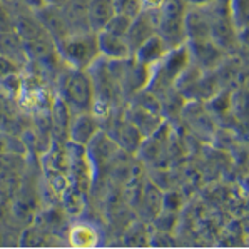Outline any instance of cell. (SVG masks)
Instances as JSON below:
<instances>
[{
	"label": "cell",
	"mask_w": 249,
	"mask_h": 249,
	"mask_svg": "<svg viewBox=\"0 0 249 249\" xmlns=\"http://www.w3.org/2000/svg\"><path fill=\"white\" fill-rule=\"evenodd\" d=\"M97 134H99L97 119H95L94 114L89 112H79V116L74 119V122L71 124V129H69L71 141L74 144L82 145V147L89 145Z\"/></svg>",
	"instance_id": "obj_7"
},
{
	"label": "cell",
	"mask_w": 249,
	"mask_h": 249,
	"mask_svg": "<svg viewBox=\"0 0 249 249\" xmlns=\"http://www.w3.org/2000/svg\"><path fill=\"white\" fill-rule=\"evenodd\" d=\"M154 34H158L154 12L142 10V12L132 20L131 29H129V34H127V40L132 49V55H134V52H136V49L139 47L141 44H144L149 37L154 36Z\"/></svg>",
	"instance_id": "obj_6"
},
{
	"label": "cell",
	"mask_w": 249,
	"mask_h": 249,
	"mask_svg": "<svg viewBox=\"0 0 249 249\" xmlns=\"http://www.w3.org/2000/svg\"><path fill=\"white\" fill-rule=\"evenodd\" d=\"M243 187H244V191L249 194V176H246V178L243 179Z\"/></svg>",
	"instance_id": "obj_18"
},
{
	"label": "cell",
	"mask_w": 249,
	"mask_h": 249,
	"mask_svg": "<svg viewBox=\"0 0 249 249\" xmlns=\"http://www.w3.org/2000/svg\"><path fill=\"white\" fill-rule=\"evenodd\" d=\"M114 7H116V14L125 15V17L131 18H136L142 12L141 0H114Z\"/></svg>",
	"instance_id": "obj_12"
},
{
	"label": "cell",
	"mask_w": 249,
	"mask_h": 249,
	"mask_svg": "<svg viewBox=\"0 0 249 249\" xmlns=\"http://www.w3.org/2000/svg\"><path fill=\"white\" fill-rule=\"evenodd\" d=\"M186 2L193 3V5H197V7H202V5H211L214 0H186Z\"/></svg>",
	"instance_id": "obj_17"
},
{
	"label": "cell",
	"mask_w": 249,
	"mask_h": 249,
	"mask_svg": "<svg viewBox=\"0 0 249 249\" xmlns=\"http://www.w3.org/2000/svg\"><path fill=\"white\" fill-rule=\"evenodd\" d=\"M69 244L72 248H95L99 244V232L94 226L79 223L69 229Z\"/></svg>",
	"instance_id": "obj_10"
},
{
	"label": "cell",
	"mask_w": 249,
	"mask_h": 249,
	"mask_svg": "<svg viewBox=\"0 0 249 249\" xmlns=\"http://www.w3.org/2000/svg\"><path fill=\"white\" fill-rule=\"evenodd\" d=\"M62 95L69 107L77 112H90L94 106L95 90L92 80L82 69H72L62 77Z\"/></svg>",
	"instance_id": "obj_2"
},
{
	"label": "cell",
	"mask_w": 249,
	"mask_h": 249,
	"mask_svg": "<svg viewBox=\"0 0 249 249\" xmlns=\"http://www.w3.org/2000/svg\"><path fill=\"white\" fill-rule=\"evenodd\" d=\"M237 40L249 49V27H244V29L237 30Z\"/></svg>",
	"instance_id": "obj_16"
},
{
	"label": "cell",
	"mask_w": 249,
	"mask_h": 249,
	"mask_svg": "<svg viewBox=\"0 0 249 249\" xmlns=\"http://www.w3.org/2000/svg\"><path fill=\"white\" fill-rule=\"evenodd\" d=\"M116 15L114 0H90L87 7V18L94 32H101Z\"/></svg>",
	"instance_id": "obj_9"
},
{
	"label": "cell",
	"mask_w": 249,
	"mask_h": 249,
	"mask_svg": "<svg viewBox=\"0 0 249 249\" xmlns=\"http://www.w3.org/2000/svg\"><path fill=\"white\" fill-rule=\"evenodd\" d=\"M60 52H62L64 59L74 69L89 67L101 55L97 45V34L94 32L92 36L69 37L60 44Z\"/></svg>",
	"instance_id": "obj_3"
},
{
	"label": "cell",
	"mask_w": 249,
	"mask_h": 249,
	"mask_svg": "<svg viewBox=\"0 0 249 249\" xmlns=\"http://www.w3.org/2000/svg\"><path fill=\"white\" fill-rule=\"evenodd\" d=\"M149 241L147 237V232H144V229L141 226H136L134 229L127 232L125 236V243L131 244V246H145Z\"/></svg>",
	"instance_id": "obj_13"
},
{
	"label": "cell",
	"mask_w": 249,
	"mask_h": 249,
	"mask_svg": "<svg viewBox=\"0 0 249 249\" xmlns=\"http://www.w3.org/2000/svg\"><path fill=\"white\" fill-rule=\"evenodd\" d=\"M166 0H141V5H142V10H149V12H156L160 7L164 5Z\"/></svg>",
	"instance_id": "obj_15"
},
{
	"label": "cell",
	"mask_w": 249,
	"mask_h": 249,
	"mask_svg": "<svg viewBox=\"0 0 249 249\" xmlns=\"http://www.w3.org/2000/svg\"><path fill=\"white\" fill-rule=\"evenodd\" d=\"M169 51H171V47L166 44V40H164L159 34H154V36L149 37L144 44H141L139 47L136 49L134 55H136V59L139 64L152 67L154 64L160 62V60L167 55Z\"/></svg>",
	"instance_id": "obj_8"
},
{
	"label": "cell",
	"mask_w": 249,
	"mask_h": 249,
	"mask_svg": "<svg viewBox=\"0 0 249 249\" xmlns=\"http://www.w3.org/2000/svg\"><path fill=\"white\" fill-rule=\"evenodd\" d=\"M186 0H166L159 10H156V27L158 34L166 40L171 49L179 47L187 39L186 36Z\"/></svg>",
	"instance_id": "obj_1"
},
{
	"label": "cell",
	"mask_w": 249,
	"mask_h": 249,
	"mask_svg": "<svg viewBox=\"0 0 249 249\" xmlns=\"http://www.w3.org/2000/svg\"><path fill=\"white\" fill-rule=\"evenodd\" d=\"M12 74H17V66L10 59L0 55V80L9 77Z\"/></svg>",
	"instance_id": "obj_14"
},
{
	"label": "cell",
	"mask_w": 249,
	"mask_h": 249,
	"mask_svg": "<svg viewBox=\"0 0 249 249\" xmlns=\"http://www.w3.org/2000/svg\"><path fill=\"white\" fill-rule=\"evenodd\" d=\"M17 99L20 106L29 110H47L53 106L49 90L42 84L36 82H22Z\"/></svg>",
	"instance_id": "obj_5"
},
{
	"label": "cell",
	"mask_w": 249,
	"mask_h": 249,
	"mask_svg": "<svg viewBox=\"0 0 249 249\" xmlns=\"http://www.w3.org/2000/svg\"><path fill=\"white\" fill-rule=\"evenodd\" d=\"M229 18L236 30L249 27V0H229Z\"/></svg>",
	"instance_id": "obj_11"
},
{
	"label": "cell",
	"mask_w": 249,
	"mask_h": 249,
	"mask_svg": "<svg viewBox=\"0 0 249 249\" xmlns=\"http://www.w3.org/2000/svg\"><path fill=\"white\" fill-rule=\"evenodd\" d=\"M97 34L99 53L110 60H125L132 55V49L129 45L127 37L117 36L109 30H101Z\"/></svg>",
	"instance_id": "obj_4"
}]
</instances>
